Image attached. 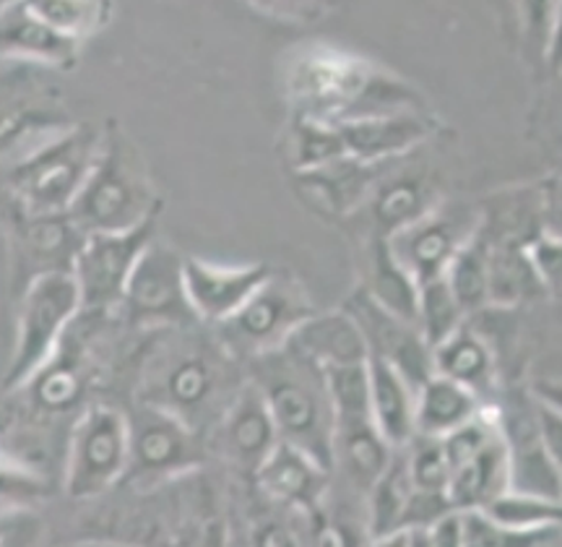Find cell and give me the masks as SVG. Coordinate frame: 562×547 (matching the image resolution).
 I'll return each instance as SVG.
<instances>
[{
	"instance_id": "cell-2",
	"label": "cell",
	"mask_w": 562,
	"mask_h": 547,
	"mask_svg": "<svg viewBox=\"0 0 562 547\" xmlns=\"http://www.w3.org/2000/svg\"><path fill=\"white\" fill-rule=\"evenodd\" d=\"M154 191L140 154L121 133H102L83 186L68 206V220L87 237L128 233L154 220Z\"/></svg>"
},
{
	"instance_id": "cell-6",
	"label": "cell",
	"mask_w": 562,
	"mask_h": 547,
	"mask_svg": "<svg viewBox=\"0 0 562 547\" xmlns=\"http://www.w3.org/2000/svg\"><path fill=\"white\" fill-rule=\"evenodd\" d=\"M128 467V417L110 404H91L68 438L63 485L76 501L97 498L123 480Z\"/></svg>"
},
{
	"instance_id": "cell-1",
	"label": "cell",
	"mask_w": 562,
	"mask_h": 547,
	"mask_svg": "<svg viewBox=\"0 0 562 547\" xmlns=\"http://www.w3.org/2000/svg\"><path fill=\"white\" fill-rule=\"evenodd\" d=\"M252 386L269 406L279 438L334 469V410L326 370L292 347L256 357Z\"/></svg>"
},
{
	"instance_id": "cell-20",
	"label": "cell",
	"mask_w": 562,
	"mask_h": 547,
	"mask_svg": "<svg viewBox=\"0 0 562 547\" xmlns=\"http://www.w3.org/2000/svg\"><path fill=\"white\" fill-rule=\"evenodd\" d=\"M417 391L404 381L398 370L381 360H368V406L378 436L391 451L406 448L417 436L414 425Z\"/></svg>"
},
{
	"instance_id": "cell-12",
	"label": "cell",
	"mask_w": 562,
	"mask_h": 547,
	"mask_svg": "<svg viewBox=\"0 0 562 547\" xmlns=\"http://www.w3.org/2000/svg\"><path fill=\"white\" fill-rule=\"evenodd\" d=\"M347 313L360 326L368 345L370 360H381L404 376V381L414 391L432 376L430 349H427L417 328L402 319H393L383 308H378L368 298V292L357 290L351 294Z\"/></svg>"
},
{
	"instance_id": "cell-19",
	"label": "cell",
	"mask_w": 562,
	"mask_h": 547,
	"mask_svg": "<svg viewBox=\"0 0 562 547\" xmlns=\"http://www.w3.org/2000/svg\"><path fill=\"white\" fill-rule=\"evenodd\" d=\"M286 347L297 349L323 370L351 368V365H364L370 360L360 326L347 311L313 313L286 339Z\"/></svg>"
},
{
	"instance_id": "cell-15",
	"label": "cell",
	"mask_w": 562,
	"mask_h": 547,
	"mask_svg": "<svg viewBox=\"0 0 562 547\" xmlns=\"http://www.w3.org/2000/svg\"><path fill=\"white\" fill-rule=\"evenodd\" d=\"M339 131L344 154L362 165H381L385 159L406 154L430 136V123L414 110L391 115L351 118L334 123Z\"/></svg>"
},
{
	"instance_id": "cell-43",
	"label": "cell",
	"mask_w": 562,
	"mask_h": 547,
	"mask_svg": "<svg viewBox=\"0 0 562 547\" xmlns=\"http://www.w3.org/2000/svg\"><path fill=\"white\" fill-rule=\"evenodd\" d=\"M0 456H3V454H0Z\"/></svg>"
},
{
	"instance_id": "cell-38",
	"label": "cell",
	"mask_w": 562,
	"mask_h": 547,
	"mask_svg": "<svg viewBox=\"0 0 562 547\" xmlns=\"http://www.w3.org/2000/svg\"><path fill=\"white\" fill-rule=\"evenodd\" d=\"M414 547H463L459 511L435 518L427 527L414 529Z\"/></svg>"
},
{
	"instance_id": "cell-7",
	"label": "cell",
	"mask_w": 562,
	"mask_h": 547,
	"mask_svg": "<svg viewBox=\"0 0 562 547\" xmlns=\"http://www.w3.org/2000/svg\"><path fill=\"white\" fill-rule=\"evenodd\" d=\"M313 313L311 300L294 279L269 277L245 300L240 311L220 324V334L229 355L256 360L284 347Z\"/></svg>"
},
{
	"instance_id": "cell-23",
	"label": "cell",
	"mask_w": 562,
	"mask_h": 547,
	"mask_svg": "<svg viewBox=\"0 0 562 547\" xmlns=\"http://www.w3.org/2000/svg\"><path fill=\"white\" fill-rule=\"evenodd\" d=\"M508 446L503 433L492 444L482 448L474 459L451 472L448 482V503L453 511H480L487 506L492 498L508 490Z\"/></svg>"
},
{
	"instance_id": "cell-26",
	"label": "cell",
	"mask_w": 562,
	"mask_h": 547,
	"mask_svg": "<svg viewBox=\"0 0 562 547\" xmlns=\"http://www.w3.org/2000/svg\"><path fill=\"white\" fill-rule=\"evenodd\" d=\"M372 199V220L381 237H391L402 230L412 227L422 216L432 212V193L427 182L412 175H398V178L383 180L370 191Z\"/></svg>"
},
{
	"instance_id": "cell-5",
	"label": "cell",
	"mask_w": 562,
	"mask_h": 547,
	"mask_svg": "<svg viewBox=\"0 0 562 547\" xmlns=\"http://www.w3.org/2000/svg\"><path fill=\"white\" fill-rule=\"evenodd\" d=\"M326 378L334 410V467L368 493L393 456L370 417L368 362L326 370Z\"/></svg>"
},
{
	"instance_id": "cell-36",
	"label": "cell",
	"mask_w": 562,
	"mask_h": 547,
	"mask_svg": "<svg viewBox=\"0 0 562 547\" xmlns=\"http://www.w3.org/2000/svg\"><path fill=\"white\" fill-rule=\"evenodd\" d=\"M526 256L533 274H537L542 290L554 292L558 287V274H560V245L554 235H539L537 241L526 245Z\"/></svg>"
},
{
	"instance_id": "cell-42",
	"label": "cell",
	"mask_w": 562,
	"mask_h": 547,
	"mask_svg": "<svg viewBox=\"0 0 562 547\" xmlns=\"http://www.w3.org/2000/svg\"><path fill=\"white\" fill-rule=\"evenodd\" d=\"M539 547H558V535L550 537V539H544V543L539 545Z\"/></svg>"
},
{
	"instance_id": "cell-14",
	"label": "cell",
	"mask_w": 562,
	"mask_h": 547,
	"mask_svg": "<svg viewBox=\"0 0 562 547\" xmlns=\"http://www.w3.org/2000/svg\"><path fill=\"white\" fill-rule=\"evenodd\" d=\"M476 233L472 224L463 222V216L430 212L414 222L402 233L385 237L391 256L396 264L409 274L414 282L425 284L440 279L451 258L459 248Z\"/></svg>"
},
{
	"instance_id": "cell-16",
	"label": "cell",
	"mask_w": 562,
	"mask_h": 547,
	"mask_svg": "<svg viewBox=\"0 0 562 547\" xmlns=\"http://www.w3.org/2000/svg\"><path fill=\"white\" fill-rule=\"evenodd\" d=\"M81 243L83 235L68 220V214L21 216L16 250V279H21V290L45 274H70Z\"/></svg>"
},
{
	"instance_id": "cell-30",
	"label": "cell",
	"mask_w": 562,
	"mask_h": 547,
	"mask_svg": "<svg viewBox=\"0 0 562 547\" xmlns=\"http://www.w3.org/2000/svg\"><path fill=\"white\" fill-rule=\"evenodd\" d=\"M480 514L487 516L497 527L510 532H547L558 529L560 501L508 488L497 498H492L487 506L480 509Z\"/></svg>"
},
{
	"instance_id": "cell-31",
	"label": "cell",
	"mask_w": 562,
	"mask_h": 547,
	"mask_svg": "<svg viewBox=\"0 0 562 547\" xmlns=\"http://www.w3.org/2000/svg\"><path fill=\"white\" fill-rule=\"evenodd\" d=\"M372 167L375 165H362L357 159L341 157L321 170L302 172V180L311 182L313 193H318L336 212H347L370 196L372 180H375Z\"/></svg>"
},
{
	"instance_id": "cell-41",
	"label": "cell",
	"mask_w": 562,
	"mask_h": 547,
	"mask_svg": "<svg viewBox=\"0 0 562 547\" xmlns=\"http://www.w3.org/2000/svg\"><path fill=\"white\" fill-rule=\"evenodd\" d=\"M68 547H133V545H121V543H76Z\"/></svg>"
},
{
	"instance_id": "cell-3",
	"label": "cell",
	"mask_w": 562,
	"mask_h": 547,
	"mask_svg": "<svg viewBox=\"0 0 562 547\" xmlns=\"http://www.w3.org/2000/svg\"><path fill=\"white\" fill-rule=\"evenodd\" d=\"M81 315L79 290L70 274H45L21 290L16 339L3 391H19L50 357Z\"/></svg>"
},
{
	"instance_id": "cell-8",
	"label": "cell",
	"mask_w": 562,
	"mask_h": 547,
	"mask_svg": "<svg viewBox=\"0 0 562 547\" xmlns=\"http://www.w3.org/2000/svg\"><path fill=\"white\" fill-rule=\"evenodd\" d=\"M195 433L159 406L144 404L128 417V467L123 480L140 490L159 485L201 461Z\"/></svg>"
},
{
	"instance_id": "cell-32",
	"label": "cell",
	"mask_w": 562,
	"mask_h": 547,
	"mask_svg": "<svg viewBox=\"0 0 562 547\" xmlns=\"http://www.w3.org/2000/svg\"><path fill=\"white\" fill-rule=\"evenodd\" d=\"M467 313L456 303L448 284L440 279L417 287V308H414V328L422 336L427 349H435L440 342L459 332Z\"/></svg>"
},
{
	"instance_id": "cell-28",
	"label": "cell",
	"mask_w": 562,
	"mask_h": 547,
	"mask_svg": "<svg viewBox=\"0 0 562 547\" xmlns=\"http://www.w3.org/2000/svg\"><path fill=\"white\" fill-rule=\"evenodd\" d=\"M539 292L544 290L526 256V245H487V305H518Z\"/></svg>"
},
{
	"instance_id": "cell-10",
	"label": "cell",
	"mask_w": 562,
	"mask_h": 547,
	"mask_svg": "<svg viewBox=\"0 0 562 547\" xmlns=\"http://www.w3.org/2000/svg\"><path fill=\"white\" fill-rule=\"evenodd\" d=\"M224 389L222 362L199 347L175 349L157 362L146 381V402L193 427L220 402Z\"/></svg>"
},
{
	"instance_id": "cell-17",
	"label": "cell",
	"mask_w": 562,
	"mask_h": 547,
	"mask_svg": "<svg viewBox=\"0 0 562 547\" xmlns=\"http://www.w3.org/2000/svg\"><path fill=\"white\" fill-rule=\"evenodd\" d=\"M220 438L224 451L240 465L252 467V472L281 444L269 406L252 383H245L224 406Z\"/></svg>"
},
{
	"instance_id": "cell-33",
	"label": "cell",
	"mask_w": 562,
	"mask_h": 547,
	"mask_svg": "<svg viewBox=\"0 0 562 547\" xmlns=\"http://www.w3.org/2000/svg\"><path fill=\"white\" fill-rule=\"evenodd\" d=\"M347 157L344 154L339 131L334 123L315 121V118L300 115L292 131V165L300 175L321 170V167Z\"/></svg>"
},
{
	"instance_id": "cell-11",
	"label": "cell",
	"mask_w": 562,
	"mask_h": 547,
	"mask_svg": "<svg viewBox=\"0 0 562 547\" xmlns=\"http://www.w3.org/2000/svg\"><path fill=\"white\" fill-rule=\"evenodd\" d=\"M182 264H186V258L178 250L157 241L146 245V250L133 266L121 305H117L125 319L138 326L193 321L195 315L186 298Z\"/></svg>"
},
{
	"instance_id": "cell-22",
	"label": "cell",
	"mask_w": 562,
	"mask_h": 547,
	"mask_svg": "<svg viewBox=\"0 0 562 547\" xmlns=\"http://www.w3.org/2000/svg\"><path fill=\"white\" fill-rule=\"evenodd\" d=\"M432 376L463 386L476 397H484L495 386L497 362L487 339L463 324L459 332L430 349Z\"/></svg>"
},
{
	"instance_id": "cell-37",
	"label": "cell",
	"mask_w": 562,
	"mask_h": 547,
	"mask_svg": "<svg viewBox=\"0 0 562 547\" xmlns=\"http://www.w3.org/2000/svg\"><path fill=\"white\" fill-rule=\"evenodd\" d=\"M42 485L45 482H40V477L21 469L16 461L0 456V503L26 501V498L42 493Z\"/></svg>"
},
{
	"instance_id": "cell-39",
	"label": "cell",
	"mask_w": 562,
	"mask_h": 547,
	"mask_svg": "<svg viewBox=\"0 0 562 547\" xmlns=\"http://www.w3.org/2000/svg\"><path fill=\"white\" fill-rule=\"evenodd\" d=\"M315 547H349V543L336 524H321L315 532Z\"/></svg>"
},
{
	"instance_id": "cell-35",
	"label": "cell",
	"mask_w": 562,
	"mask_h": 547,
	"mask_svg": "<svg viewBox=\"0 0 562 547\" xmlns=\"http://www.w3.org/2000/svg\"><path fill=\"white\" fill-rule=\"evenodd\" d=\"M40 19H45L63 37L81 42L100 32L110 19V3H83V0H42L30 3Z\"/></svg>"
},
{
	"instance_id": "cell-18",
	"label": "cell",
	"mask_w": 562,
	"mask_h": 547,
	"mask_svg": "<svg viewBox=\"0 0 562 547\" xmlns=\"http://www.w3.org/2000/svg\"><path fill=\"white\" fill-rule=\"evenodd\" d=\"M331 469L292 444H281L256 469L258 482L273 501L297 509H318L328 488Z\"/></svg>"
},
{
	"instance_id": "cell-34",
	"label": "cell",
	"mask_w": 562,
	"mask_h": 547,
	"mask_svg": "<svg viewBox=\"0 0 562 547\" xmlns=\"http://www.w3.org/2000/svg\"><path fill=\"white\" fill-rule=\"evenodd\" d=\"M404 451L406 475H409L412 490L419 495L446 498L448 501V482H451V467L442 456L438 438L414 436V440Z\"/></svg>"
},
{
	"instance_id": "cell-21",
	"label": "cell",
	"mask_w": 562,
	"mask_h": 547,
	"mask_svg": "<svg viewBox=\"0 0 562 547\" xmlns=\"http://www.w3.org/2000/svg\"><path fill=\"white\" fill-rule=\"evenodd\" d=\"M79 42L63 37L30 3L0 5V53L30 58L47 66H68L76 58Z\"/></svg>"
},
{
	"instance_id": "cell-29",
	"label": "cell",
	"mask_w": 562,
	"mask_h": 547,
	"mask_svg": "<svg viewBox=\"0 0 562 547\" xmlns=\"http://www.w3.org/2000/svg\"><path fill=\"white\" fill-rule=\"evenodd\" d=\"M442 282L461 305L463 313H474L487 305V241L480 237V230L461 245L459 254L442 271Z\"/></svg>"
},
{
	"instance_id": "cell-4",
	"label": "cell",
	"mask_w": 562,
	"mask_h": 547,
	"mask_svg": "<svg viewBox=\"0 0 562 547\" xmlns=\"http://www.w3.org/2000/svg\"><path fill=\"white\" fill-rule=\"evenodd\" d=\"M100 138L102 133L76 129L21 159L9 175L21 212L30 216L66 214L94 163Z\"/></svg>"
},
{
	"instance_id": "cell-40",
	"label": "cell",
	"mask_w": 562,
	"mask_h": 547,
	"mask_svg": "<svg viewBox=\"0 0 562 547\" xmlns=\"http://www.w3.org/2000/svg\"><path fill=\"white\" fill-rule=\"evenodd\" d=\"M372 547H414V529L389 532V535L378 537V543Z\"/></svg>"
},
{
	"instance_id": "cell-25",
	"label": "cell",
	"mask_w": 562,
	"mask_h": 547,
	"mask_svg": "<svg viewBox=\"0 0 562 547\" xmlns=\"http://www.w3.org/2000/svg\"><path fill=\"white\" fill-rule=\"evenodd\" d=\"M87 370H83L79 357L68 353L66 336H63L58 353L42 365L19 391L30 397V404L42 415H66L81 404L83 394H87Z\"/></svg>"
},
{
	"instance_id": "cell-13",
	"label": "cell",
	"mask_w": 562,
	"mask_h": 547,
	"mask_svg": "<svg viewBox=\"0 0 562 547\" xmlns=\"http://www.w3.org/2000/svg\"><path fill=\"white\" fill-rule=\"evenodd\" d=\"M271 277L269 266H220L203 258H186L182 279H186V298L195 319L209 324H224L245 305V300Z\"/></svg>"
},
{
	"instance_id": "cell-27",
	"label": "cell",
	"mask_w": 562,
	"mask_h": 547,
	"mask_svg": "<svg viewBox=\"0 0 562 547\" xmlns=\"http://www.w3.org/2000/svg\"><path fill=\"white\" fill-rule=\"evenodd\" d=\"M368 298L393 319H402L414 326V308H417V282L406 274L396 258L391 256L389 243L381 237L372 245L370 254V277L362 287Z\"/></svg>"
},
{
	"instance_id": "cell-24",
	"label": "cell",
	"mask_w": 562,
	"mask_h": 547,
	"mask_svg": "<svg viewBox=\"0 0 562 547\" xmlns=\"http://www.w3.org/2000/svg\"><path fill=\"white\" fill-rule=\"evenodd\" d=\"M484 410L482 399L463 386L448 381V378L430 376L417 389V404H414V425L417 436L442 438L456 427L480 415Z\"/></svg>"
},
{
	"instance_id": "cell-9",
	"label": "cell",
	"mask_w": 562,
	"mask_h": 547,
	"mask_svg": "<svg viewBox=\"0 0 562 547\" xmlns=\"http://www.w3.org/2000/svg\"><path fill=\"white\" fill-rule=\"evenodd\" d=\"M151 241L154 220L138 224L128 233H97L83 237L70 266V277L79 290L81 313H104L121 305L133 266Z\"/></svg>"
}]
</instances>
